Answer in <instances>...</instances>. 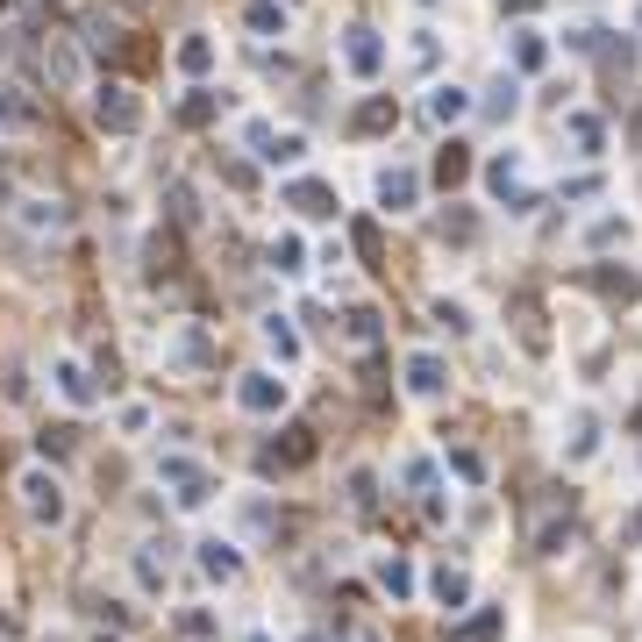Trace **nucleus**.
Listing matches in <instances>:
<instances>
[{
	"mask_svg": "<svg viewBox=\"0 0 642 642\" xmlns=\"http://www.w3.org/2000/svg\"><path fill=\"white\" fill-rule=\"evenodd\" d=\"M428 592H436V607L464 614L472 607V572H464V564H436V572H428Z\"/></svg>",
	"mask_w": 642,
	"mask_h": 642,
	"instance_id": "13",
	"label": "nucleus"
},
{
	"mask_svg": "<svg viewBox=\"0 0 642 642\" xmlns=\"http://www.w3.org/2000/svg\"><path fill=\"white\" fill-rule=\"evenodd\" d=\"M428 115H436L442 129H450V121L472 115V93H464V86H436V93H428Z\"/></svg>",
	"mask_w": 642,
	"mask_h": 642,
	"instance_id": "22",
	"label": "nucleus"
},
{
	"mask_svg": "<svg viewBox=\"0 0 642 642\" xmlns=\"http://www.w3.org/2000/svg\"><path fill=\"white\" fill-rule=\"evenodd\" d=\"M15 221L29 229V236H65V229H72V207L65 201H22Z\"/></svg>",
	"mask_w": 642,
	"mask_h": 642,
	"instance_id": "14",
	"label": "nucleus"
},
{
	"mask_svg": "<svg viewBox=\"0 0 642 642\" xmlns=\"http://www.w3.org/2000/svg\"><path fill=\"white\" fill-rule=\"evenodd\" d=\"M265 350L279 357V364H300V329H293L286 314H265Z\"/></svg>",
	"mask_w": 642,
	"mask_h": 642,
	"instance_id": "21",
	"label": "nucleus"
},
{
	"mask_svg": "<svg viewBox=\"0 0 642 642\" xmlns=\"http://www.w3.org/2000/svg\"><path fill=\"white\" fill-rule=\"evenodd\" d=\"M51 386H57V400H65L72 414H93V407H101V386H93V372H86L72 350L51 357Z\"/></svg>",
	"mask_w": 642,
	"mask_h": 642,
	"instance_id": "4",
	"label": "nucleus"
},
{
	"mask_svg": "<svg viewBox=\"0 0 642 642\" xmlns=\"http://www.w3.org/2000/svg\"><path fill=\"white\" fill-rule=\"evenodd\" d=\"M592 450H600V414H578V422H572V442H564V457H572V464H586Z\"/></svg>",
	"mask_w": 642,
	"mask_h": 642,
	"instance_id": "27",
	"label": "nucleus"
},
{
	"mask_svg": "<svg viewBox=\"0 0 642 642\" xmlns=\"http://www.w3.org/2000/svg\"><path fill=\"white\" fill-rule=\"evenodd\" d=\"M157 486L171 492V508H187V514H201L215 500V472L187 450H157Z\"/></svg>",
	"mask_w": 642,
	"mask_h": 642,
	"instance_id": "2",
	"label": "nucleus"
},
{
	"mask_svg": "<svg viewBox=\"0 0 642 642\" xmlns=\"http://www.w3.org/2000/svg\"><path fill=\"white\" fill-rule=\"evenodd\" d=\"M486 187L500 193V201H514V215H528V201H536V193L522 187V165H514V157H492V165H486Z\"/></svg>",
	"mask_w": 642,
	"mask_h": 642,
	"instance_id": "17",
	"label": "nucleus"
},
{
	"mask_svg": "<svg viewBox=\"0 0 642 642\" xmlns=\"http://www.w3.org/2000/svg\"><path fill=\"white\" fill-rule=\"evenodd\" d=\"M393 121H400V107H393V93H372V101H364V107L350 115V129H357V136H386Z\"/></svg>",
	"mask_w": 642,
	"mask_h": 642,
	"instance_id": "20",
	"label": "nucleus"
},
{
	"mask_svg": "<svg viewBox=\"0 0 642 642\" xmlns=\"http://www.w3.org/2000/svg\"><path fill=\"white\" fill-rule=\"evenodd\" d=\"M179 635H187V642H215L221 635L215 607H179Z\"/></svg>",
	"mask_w": 642,
	"mask_h": 642,
	"instance_id": "31",
	"label": "nucleus"
},
{
	"mask_svg": "<svg viewBox=\"0 0 642 642\" xmlns=\"http://www.w3.org/2000/svg\"><path fill=\"white\" fill-rule=\"evenodd\" d=\"M464 179H472V151H464V143H442L436 151V187H464Z\"/></svg>",
	"mask_w": 642,
	"mask_h": 642,
	"instance_id": "23",
	"label": "nucleus"
},
{
	"mask_svg": "<svg viewBox=\"0 0 642 642\" xmlns=\"http://www.w3.org/2000/svg\"><path fill=\"white\" fill-rule=\"evenodd\" d=\"M378 201L393 207V215H407V207L422 201V179H414V171L407 165H393V171H378Z\"/></svg>",
	"mask_w": 642,
	"mask_h": 642,
	"instance_id": "18",
	"label": "nucleus"
},
{
	"mask_svg": "<svg viewBox=\"0 0 642 642\" xmlns=\"http://www.w3.org/2000/svg\"><path fill=\"white\" fill-rule=\"evenodd\" d=\"M372 486H378V478H372V472H350V508H372V500H378V492H372Z\"/></svg>",
	"mask_w": 642,
	"mask_h": 642,
	"instance_id": "43",
	"label": "nucleus"
},
{
	"mask_svg": "<svg viewBox=\"0 0 642 642\" xmlns=\"http://www.w3.org/2000/svg\"><path fill=\"white\" fill-rule=\"evenodd\" d=\"M372 578H378V592H386V600H414V592H422V572H414L400 550H393V557H378Z\"/></svg>",
	"mask_w": 642,
	"mask_h": 642,
	"instance_id": "15",
	"label": "nucleus"
},
{
	"mask_svg": "<svg viewBox=\"0 0 642 642\" xmlns=\"http://www.w3.org/2000/svg\"><path fill=\"white\" fill-rule=\"evenodd\" d=\"M436 321H442V329H450V336H472V314H464V307H457V300H436Z\"/></svg>",
	"mask_w": 642,
	"mask_h": 642,
	"instance_id": "42",
	"label": "nucleus"
},
{
	"mask_svg": "<svg viewBox=\"0 0 642 642\" xmlns=\"http://www.w3.org/2000/svg\"><path fill=\"white\" fill-rule=\"evenodd\" d=\"M286 207H300L307 221H329V215H336V187H321V179H293Z\"/></svg>",
	"mask_w": 642,
	"mask_h": 642,
	"instance_id": "16",
	"label": "nucleus"
},
{
	"mask_svg": "<svg viewBox=\"0 0 642 642\" xmlns=\"http://www.w3.org/2000/svg\"><path fill=\"white\" fill-rule=\"evenodd\" d=\"M193 564H201L207 586H236V578H243V550L229 536H201V542H193Z\"/></svg>",
	"mask_w": 642,
	"mask_h": 642,
	"instance_id": "6",
	"label": "nucleus"
},
{
	"mask_svg": "<svg viewBox=\"0 0 642 642\" xmlns=\"http://www.w3.org/2000/svg\"><path fill=\"white\" fill-rule=\"evenodd\" d=\"M257 642H271V635H257Z\"/></svg>",
	"mask_w": 642,
	"mask_h": 642,
	"instance_id": "48",
	"label": "nucleus"
},
{
	"mask_svg": "<svg viewBox=\"0 0 642 642\" xmlns=\"http://www.w3.org/2000/svg\"><path fill=\"white\" fill-rule=\"evenodd\" d=\"M514 65H522V72H542V65H550V43H542L536 29H522V36H514Z\"/></svg>",
	"mask_w": 642,
	"mask_h": 642,
	"instance_id": "36",
	"label": "nucleus"
},
{
	"mask_svg": "<svg viewBox=\"0 0 642 642\" xmlns=\"http://www.w3.org/2000/svg\"><path fill=\"white\" fill-rule=\"evenodd\" d=\"M400 486L407 492H436V464H428V457H407V464H400Z\"/></svg>",
	"mask_w": 642,
	"mask_h": 642,
	"instance_id": "37",
	"label": "nucleus"
},
{
	"mask_svg": "<svg viewBox=\"0 0 642 642\" xmlns=\"http://www.w3.org/2000/svg\"><path fill=\"white\" fill-rule=\"evenodd\" d=\"M165 364L171 372H207V364H215V336H207V329H179V336L165 343Z\"/></svg>",
	"mask_w": 642,
	"mask_h": 642,
	"instance_id": "10",
	"label": "nucleus"
},
{
	"mask_svg": "<svg viewBox=\"0 0 642 642\" xmlns=\"http://www.w3.org/2000/svg\"><path fill=\"white\" fill-rule=\"evenodd\" d=\"M271 271L300 279V271H307V243H300V236H279V243H271Z\"/></svg>",
	"mask_w": 642,
	"mask_h": 642,
	"instance_id": "33",
	"label": "nucleus"
},
{
	"mask_svg": "<svg viewBox=\"0 0 642 642\" xmlns=\"http://www.w3.org/2000/svg\"><path fill=\"white\" fill-rule=\"evenodd\" d=\"M43 65H51V79H57V86L79 79V51H72L65 36H51V43H43Z\"/></svg>",
	"mask_w": 642,
	"mask_h": 642,
	"instance_id": "26",
	"label": "nucleus"
},
{
	"mask_svg": "<svg viewBox=\"0 0 642 642\" xmlns=\"http://www.w3.org/2000/svg\"><path fill=\"white\" fill-rule=\"evenodd\" d=\"M464 642H508V607H478L464 621Z\"/></svg>",
	"mask_w": 642,
	"mask_h": 642,
	"instance_id": "24",
	"label": "nucleus"
},
{
	"mask_svg": "<svg viewBox=\"0 0 642 642\" xmlns=\"http://www.w3.org/2000/svg\"><path fill=\"white\" fill-rule=\"evenodd\" d=\"M243 22H251L257 36H286V8H279V0H251V8H243Z\"/></svg>",
	"mask_w": 642,
	"mask_h": 642,
	"instance_id": "30",
	"label": "nucleus"
},
{
	"mask_svg": "<svg viewBox=\"0 0 642 642\" xmlns=\"http://www.w3.org/2000/svg\"><path fill=\"white\" fill-rule=\"evenodd\" d=\"M478 236V221L464 215V207H457V215H442V243H472Z\"/></svg>",
	"mask_w": 642,
	"mask_h": 642,
	"instance_id": "41",
	"label": "nucleus"
},
{
	"mask_svg": "<svg viewBox=\"0 0 642 642\" xmlns=\"http://www.w3.org/2000/svg\"><path fill=\"white\" fill-rule=\"evenodd\" d=\"M8 201H15V187H8V179H0V207H8Z\"/></svg>",
	"mask_w": 642,
	"mask_h": 642,
	"instance_id": "46",
	"label": "nucleus"
},
{
	"mask_svg": "<svg viewBox=\"0 0 642 642\" xmlns=\"http://www.w3.org/2000/svg\"><path fill=\"white\" fill-rule=\"evenodd\" d=\"M564 129H572V143H578L586 157H600V151H607V129H600V115H572Z\"/></svg>",
	"mask_w": 642,
	"mask_h": 642,
	"instance_id": "32",
	"label": "nucleus"
},
{
	"mask_svg": "<svg viewBox=\"0 0 642 642\" xmlns=\"http://www.w3.org/2000/svg\"><path fill=\"white\" fill-rule=\"evenodd\" d=\"M115 428H121V436H143V428H151V407H143V400L115 407Z\"/></svg>",
	"mask_w": 642,
	"mask_h": 642,
	"instance_id": "39",
	"label": "nucleus"
},
{
	"mask_svg": "<svg viewBox=\"0 0 642 642\" xmlns=\"http://www.w3.org/2000/svg\"><path fill=\"white\" fill-rule=\"evenodd\" d=\"M286 400H293V386L279 372H243L236 378V407L251 414V422H279L286 414Z\"/></svg>",
	"mask_w": 642,
	"mask_h": 642,
	"instance_id": "3",
	"label": "nucleus"
},
{
	"mask_svg": "<svg viewBox=\"0 0 642 642\" xmlns=\"http://www.w3.org/2000/svg\"><path fill=\"white\" fill-rule=\"evenodd\" d=\"M43 642H57V635H43Z\"/></svg>",
	"mask_w": 642,
	"mask_h": 642,
	"instance_id": "49",
	"label": "nucleus"
},
{
	"mask_svg": "<svg viewBox=\"0 0 642 642\" xmlns=\"http://www.w3.org/2000/svg\"><path fill=\"white\" fill-rule=\"evenodd\" d=\"M171 57H179V72H187V79H201V72L215 65V43H207V36H179V51H171Z\"/></svg>",
	"mask_w": 642,
	"mask_h": 642,
	"instance_id": "25",
	"label": "nucleus"
},
{
	"mask_svg": "<svg viewBox=\"0 0 642 642\" xmlns=\"http://www.w3.org/2000/svg\"><path fill=\"white\" fill-rule=\"evenodd\" d=\"M93 642H121V635H93Z\"/></svg>",
	"mask_w": 642,
	"mask_h": 642,
	"instance_id": "47",
	"label": "nucleus"
},
{
	"mask_svg": "<svg viewBox=\"0 0 642 642\" xmlns=\"http://www.w3.org/2000/svg\"><path fill=\"white\" fill-rule=\"evenodd\" d=\"M215 115H221V101H215V93H207V86H193L187 101H179V121H187V129H207V121H215Z\"/></svg>",
	"mask_w": 642,
	"mask_h": 642,
	"instance_id": "28",
	"label": "nucleus"
},
{
	"mask_svg": "<svg viewBox=\"0 0 642 642\" xmlns=\"http://www.w3.org/2000/svg\"><path fill=\"white\" fill-rule=\"evenodd\" d=\"M129 572H136V586H143V592L157 600V592L171 586V557H165V542H157V536H143V542L129 550Z\"/></svg>",
	"mask_w": 642,
	"mask_h": 642,
	"instance_id": "9",
	"label": "nucleus"
},
{
	"mask_svg": "<svg viewBox=\"0 0 642 642\" xmlns=\"http://www.w3.org/2000/svg\"><path fill=\"white\" fill-rule=\"evenodd\" d=\"M500 8H508V15H536L542 0H500Z\"/></svg>",
	"mask_w": 642,
	"mask_h": 642,
	"instance_id": "44",
	"label": "nucleus"
},
{
	"mask_svg": "<svg viewBox=\"0 0 642 642\" xmlns=\"http://www.w3.org/2000/svg\"><path fill=\"white\" fill-rule=\"evenodd\" d=\"M0 129H36V101L22 79H0Z\"/></svg>",
	"mask_w": 642,
	"mask_h": 642,
	"instance_id": "19",
	"label": "nucleus"
},
{
	"mask_svg": "<svg viewBox=\"0 0 642 642\" xmlns=\"http://www.w3.org/2000/svg\"><path fill=\"white\" fill-rule=\"evenodd\" d=\"M400 372H407V393H414V400H442V393H450V364H442L436 350H414Z\"/></svg>",
	"mask_w": 642,
	"mask_h": 642,
	"instance_id": "8",
	"label": "nucleus"
},
{
	"mask_svg": "<svg viewBox=\"0 0 642 642\" xmlns=\"http://www.w3.org/2000/svg\"><path fill=\"white\" fill-rule=\"evenodd\" d=\"M243 143H251V151L257 157H265V165H300V151H307V143H300V136H279V129H265V121H251V129H243Z\"/></svg>",
	"mask_w": 642,
	"mask_h": 642,
	"instance_id": "11",
	"label": "nucleus"
},
{
	"mask_svg": "<svg viewBox=\"0 0 642 642\" xmlns=\"http://www.w3.org/2000/svg\"><path fill=\"white\" fill-rule=\"evenodd\" d=\"M343 65H350L357 79H378V65H386V43H378V29H350V36H343Z\"/></svg>",
	"mask_w": 642,
	"mask_h": 642,
	"instance_id": "12",
	"label": "nucleus"
},
{
	"mask_svg": "<svg viewBox=\"0 0 642 642\" xmlns=\"http://www.w3.org/2000/svg\"><path fill=\"white\" fill-rule=\"evenodd\" d=\"M15 500H22V514H29L36 528H65L72 522V486L57 478V464H22V478H15Z\"/></svg>",
	"mask_w": 642,
	"mask_h": 642,
	"instance_id": "1",
	"label": "nucleus"
},
{
	"mask_svg": "<svg viewBox=\"0 0 642 642\" xmlns=\"http://www.w3.org/2000/svg\"><path fill=\"white\" fill-rule=\"evenodd\" d=\"M343 336H350L357 350H378V314L372 307H350V314H343Z\"/></svg>",
	"mask_w": 642,
	"mask_h": 642,
	"instance_id": "29",
	"label": "nucleus"
},
{
	"mask_svg": "<svg viewBox=\"0 0 642 642\" xmlns=\"http://www.w3.org/2000/svg\"><path fill=\"white\" fill-rule=\"evenodd\" d=\"M614 243H628V221H621V215H600V221L586 229V251H614Z\"/></svg>",
	"mask_w": 642,
	"mask_h": 642,
	"instance_id": "35",
	"label": "nucleus"
},
{
	"mask_svg": "<svg viewBox=\"0 0 642 642\" xmlns=\"http://www.w3.org/2000/svg\"><path fill=\"white\" fill-rule=\"evenodd\" d=\"M93 115H101V129H115V136H136V129H143V101H136L121 79L93 86Z\"/></svg>",
	"mask_w": 642,
	"mask_h": 642,
	"instance_id": "5",
	"label": "nucleus"
},
{
	"mask_svg": "<svg viewBox=\"0 0 642 642\" xmlns=\"http://www.w3.org/2000/svg\"><path fill=\"white\" fill-rule=\"evenodd\" d=\"M300 464H314V428H279V442L257 457V472H300Z\"/></svg>",
	"mask_w": 642,
	"mask_h": 642,
	"instance_id": "7",
	"label": "nucleus"
},
{
	"mask_svg": "<svg viewBox=\"0 0 642 642\" xmlns=\"http://www.w3.org/2000/svg\"><path fill=\"white\" fill-rule=\"evenodd\" d=\"M286 8H293V0H286Z\"/></svg>",
	"mask_w": 642,
	"mask_h": 642,
	"instance_id": "50",
	"label": "nucleus"
},
{
	"mask_svg": "<svg viewBox=\"0 0 642 642\" xmlns=\"http://www.w3.org/2000/svg\"><path fill=\"white\" fill-rule=\"evenodd\" d=\"M592 286L607 293V300H628V293H635V279H628V271H592Z\"/></svg>",
	"mask_w": 642,
	"mask_h": 642,
	"instance_id": "40",
	"label": "nucleus"
},
{
	"mask_svg": "<svg viewBox=\"0 0 642 642\" xmlns=\"http://www.w3.org/2000/svg\"><path fill=\"white\" fill-rule=\"evenodd\" d=\"M450 472L464 478V486H486V457H478L472 442H450Z\"/></svg>",
	"mask_w": 642,
	"mask_h": 642,
	"instance_id": "34",
	"label": "nucleus"
},
{
	"mask_svg": "<svg viewBox=\"0 0 642 642\" xmlns=\"http://www.w3.org/2000/svg\"><path fill=\"white\" fill-rule=\"evenodd\" d=\"M36 457H43V464L72 457V428H65V422H57V428H43V436H36Z\"/></svg>",
	"mask_w": 642,
	"mask_h": 642,
	"instance_id": "38",
	"label": "nucleus"
},
{
	"mask_svg": "<svg viewBox=\"0 0 642 642\" xmlns=\"http://www.w3.org/2000/svg\"><path fill=\"white\" fill-rule=\"evenodd\" d=\"M343 642H378V635H372V628H343Z\"/></svg>",
	"mask_w": 642,
	"mask_h": 642,
	"instance_id": "45",
	"label": "nucleus"
}]
</instances>
